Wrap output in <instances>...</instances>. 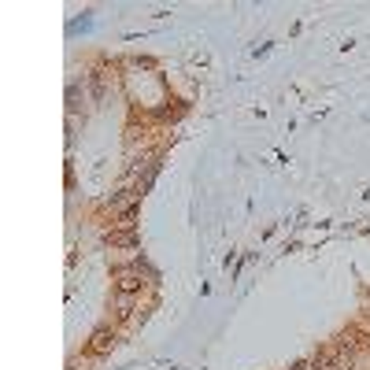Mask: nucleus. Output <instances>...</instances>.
<instances>
[{"instance_id": "obj_1", "label": "nucleus", "mask_w": 370, "mask_h": 370, "mask_svg": "<svg viewBox=\"0 0 370 370\" xmlns=\"http://www.w3.org/2000/svg\"><path fill=\"white\" fill-rule=\"evenodd\" d=\"M141 278H145V274H141L137 267H118V270H115V289L134 297V292L141 289Z\"/></svg>"}, {"instance_id": "obj_4", "label": "nucleus", "mask_w": 370, "mask_h": 370, "mask_svg": "<svg viewBox=\"0 0 370 370\" xmlns=\"http://www.w3.org/2000/svg\"><path fill=\"white\" fill-rule=\"evenodd\" d=\"M78 100H82V93H78V85H71V89H67V112H78V107H82Z\"/></svg>"}, {"instance_id": "obj_2", "label": "nucleus", "mask_w": 370, "mask_h": 370, "mask_svg": "<svg viewBox=\"0 0 370 370\" xmlns=\"http://www.w3.org/2000/svg\"><path fill=\"white\" fill-rule=\"evenodd\" d=\"M112 344H115V333L104 326V330H96V333H93V341H89V352H93V355H104V352H112Z\"/></svg>"}, {"instance_id": "obj_3", "label": "nucleus", "mask_w": 370, "mask_h": 370, "mask_svg": "<svg viewBox=\"0 0 370 370\" xmlns=\"http://www.w3.org/2000/svg\"><path fill=\"white\" fill-rule=\"evenodd\" d=\"M104 241L115 245V248H137V234H134V230H112Z\"/></svg>"}, {"instance_id": "obj_5", "label": "nucleus", "mask_w": 370, "mask_h": 370, "mask_svg": "<svg viewBox=\"0 0 370 370\" xmlns=\"http://www.w3.org/2000/svg\"><path fill=\"white\" fill-rule=\"evenodd\" d=\"M89 85H93V93L100 96V93H104V74H100V71H93V74H89Z\"/></svg>"}]
</instances>
